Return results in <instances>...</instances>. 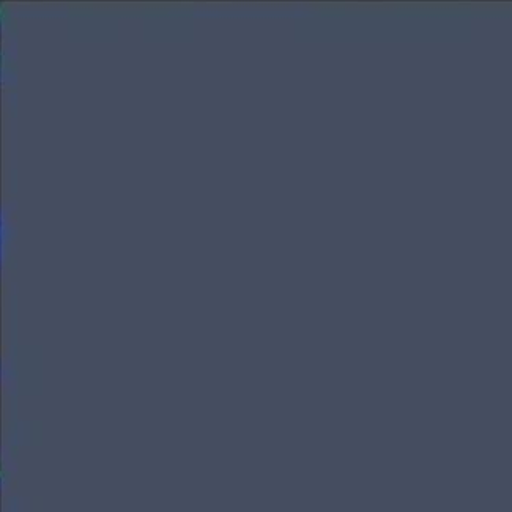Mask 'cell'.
Returning <instances> with one entry per match:
<instances>
[{
	"label": "cell",
	"instance_id": "cell-1",
	"mask_svg": "<svg viewBox=\"0 0 512 512\" xmlns=\"http://www.w3.org/2000/svg\"><path fill=\"white\" fill-rule=\"evenodd\" d=\"M2 243H4V224H2V216H0V264H2Z\"/></svg>",
	"mask_w": 512,
	"mask_h": 512
},
{
	"label": "cell",
	"instance_id": "cell-2",
	"mask_svg": "<svg viewBox=\"0 0 512 512\" xmlns=\"http://www.w3.org/2000/svg\"><path fill=\"white\" fill-rule=\"evenodd\" d=\"M2 484H4V467H2V459H0V489H2Z\"/></svg>",
	"mask_w": 512,
	"mask_h": 512
},
{
	"label": "cell",
	"instance_id": "cell-3",
	"mask_svg": "<svg viewBox=\"0 0 512 512\" xmlns=\"http://www.w3.org/2000/svg\"><path fill=\"white\" fill-rule=\"evenodd\" d=\"M0 81H2V54H0Z\"/></svg>",
	"mask_w": 512,
	"mask_h": 512
},
{
	"label": "cell",
	"instance_id": "cell-4",
	"mask_svg": "<svg viewBox=\"0 0 512 512\" xmlns=\"http://www.w3.org/2000/svg\"><path fill=\"white\" fill-rule=\"evenodd\" d=\"M0 24H2V7H0Z\"/></svg>",
	"mask_w": 512,
	"mask_h": 512
}]
</instances>
